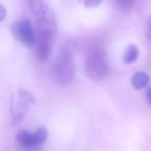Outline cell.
<instances>
[{
	"mask_svg": "<svg viewBox=\"0 0 151 151\" xmlns=\"http://www.w3.org/2000/svg\"><path fill=\"white\" fill-rule=\"evenodd\" d=\"M54 32L48 29H39L38 44L37 48V58L40 62L45 61L50 55L51 40Z\"/></svg>",
	"mask_w": 151,
	"mask_h": 151,
	"instance_id": "8992f818",
	"label": "cell"
},
{
	"mask_svg": "<svg viewBox=\"0 0 151 151\" xmlns=\"http://www.w3.org/2000/svg\"><path fill=\"white\" fill-rule=\"evenodd\" d=\"M147 39L149 41V43L151 45V31L150 30H148L147 31Z\"/></svg>",
	"mask_w": 151,
	"mask_h": 151,
	"instance_id": "4fadbf2b",
	"label": "cell"
},
{
	"mask_svg": "<svg viewBox=\"0 0 151 151\" xmlns=\"http://www.w3.org/2000/svg\"><path fill=\"white\" fill-rule=\"evenodd\" d=\"M35 102V98L30 91L25 88H19L16 97H13L11 101V124L16 125L21 123L28 113L30 106Z\"/></svg>",
	"mask_w": 151,
	"mask_h": 151,
	"instance_id": "7a4b0ae2",
	"label": "cell"
},
{
	"mask_svg": "<svg viewBox=\"0 0 151 151\" xmlns=\"http://www.w3.org/2000/svg\"><path fill=\"white\" fill-rule=\"evenodd\" d=\"M115 6L122 11H128L133 8L134 0H113Z\"/></svg>",
	"mask_w": 151,
	"mask_h": 151,
	"instance_id": "9c48e42d",
	"label": "cell"
},
{
	"mask_svg": "<svg viewBox=\"0 0 151 151\" xmlns=\"http://www.w3.org/2000/svg\"><path fill=\"white\" fill-rule=\"evenodd\" d=\"M147 29L151 31V15L150 16V17L149 18V21H148V29Z\"/></svg>",
	"mask_w": 151,
	"mask_h": 151,
	"instance_id": "5bb4252c",
	"label": "cell"
},
{
	"mask_svg": "<svg viewBox=\"0 0 151 151\" xmlns=\"http://www.w3.org/2000/svg\"><path fill=\"white\" fill-rule=\"evenodd\" d=\"M48 130L44 127H38L34 132L22 130L16 135L18 145L26 151H38L48 137Z\"/></svg>",
	"mask_w": 151,
	"mask_h": 151,
	"instance_id": "277c9868",
	"label": "cell"
},
{
	"mask_svg": "<svg viewBox=\"0 0 151 151\" xmlns=\"http://www.w3.org/2000/svg\"><path fill=\"white\" fill-rule=\"evenodd\" d=\"M13 36L27 48H32L36 41V37L28 19L15 21L11 25Z\"/></svg>",
	"mask_w": 151,
	"mask_h": 151,
	"instance_id": "5b68a950",
	"label": "cell"
},
{
	"mask_svg": "<svg viewBox=\"0 0 151 151\" xmlns=\"http://www.w3.org/2000/svg\"><path fill=\"white\" fill-rule=\"evenodd\" d=\"M6 15V11L5 8L4 6H2V5H0V20H1V21H2L5 19Z\"/></svg>",
	"mask_w": 151,
	"mask_h": 151,
	"instance_id": "8fae6325",
	"label": "cell"
},
{
	"mask_svg": "<svg viewBox=\"0 0 151 151\" xmlns=\"http://www.w3.org/2000/svg\"><path fill=\"white\" fill-rule=\"evenodd\" d=\"M146 100L149 105L151 106V87L149 88L146 93Z\"/></svg>",
	"mask_w": 151,
	"mask_h": 151,
	"instance_id": "7c38bea8",
	"label": "cell"
},
{
	"mask_svg": "<svg viewBox=\"0 0 151 151\" xmlns=\"http://www.w3.org/2000/svg\"><path fill=\"white\" fill-rule=\"evenodd\" d=\"M139 57V50L137 47L134 44L129 45L126 48L124 55L123 61L126 64L132 63L135 61Z\"/></svg>",
	"mask_w": 151,
	"mask_h": 151,
	"instance_id": "ba28073f",
	"label": "cell"
},
{
	"mask_svg": "<svg viewBox=\"0 0 151 151\" xmlns=\"http://www.w3.org/2000/svg\"><path fill=\"white\" fill-rule=\"evenodd\" d=\"M85 70L88 77L92 80L99 81L106 78L109 66L105 54L99 51L91 52L86 60Z\"/></svg>",
	"mask_w": 151,
	"mask_h": 151,
	"instance_id": "3957f363",
	"label": "cell"
},
{
	"mask_svg": "<svg viewBox=\"0 0 151 151\" xmlns=\"http://www.w3.org/2000/svg\"><path fill=\"white\" fill-rule=\"evenodd\" d=\"M101 0H84V5L88 8H95L99 5Z\"/></svg>",
	"mask_w": 151,
	"mask_h": 151,
	"instance_id": "30bf717a",
	"label": "cell"
},
{
	"mask_svg": "<svg viewBox=\"0 0 151 151\" xmlns=\"http://www.w3.org/2000/svg\"><path fill=\"white\" fill-rule=\"evenodd\" d=\"M74 71V61L71 53L67 49H61L51 65L52 78L57 83L66 84L73 78Z\"/></svg>",
	"mask_w": 151,
	"mask_h": 151,
	"instance_id": "6da1fadb",
	"label": "cell"
},
{
	"mask_svg": "<svg viewBox=\"0 0 151 151\" xmlns=\"http://www.w3.org/2000/svg\"><path fill=\"white\" fill-rule=\"evenodd\" d=\"M150 81L149 76L145 72L136 73L132 77L131 84L132 86L137 90L145 87Z\"/></svg>",
	"mask_w": 151,
	"mask_h": 151,
	"instance_id": "52a82bcc",
	"label": "cell"
}]
</instances>
